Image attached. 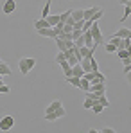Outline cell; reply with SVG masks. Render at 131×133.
Wrapping results in <instances>:
<instances>
[{"label": "cell", "instance_id": "1", "mask_svg": "<svg viewBox=\"0 0 131 133\" xmlns=\"http://www.w3.org/2000/svg\"><path fill=\"white\" fill-rule=\"evenodd\" d=\"M36 66V58H20L18 59V70L22 76H29V72Z\"/></svg>", "mask_w": 131, "mask_h": 133}, {"label": "cell", "instance_id": "2", "mask_svg": "<svg viewBox=\"0 0 131 133\" xmlns=\"http://www.w3.org/2000/svg\"><path fill=\"white\" fill-rule=\"evenodd\" d=\"M90 32H92V36H93V47H95V49H97L99 45H102L104 38H102L101 27H99V23H97V22H93V23H92V27H90Z\"/></svg>", "mask_w": 131, "mask_h": 133}, {"label": "cell", "instance_id": "3", "mask_svg": "<svg viewBox=\"0 0 131 133\" xmlns=\"http://www.w3.org/2000/svg\"><path fill=\"white\" fill-rule=\"evenodd\" d=\"M65 115H66V110L61 106V108H58V110H54V111L43 113V121H47V122H54V121H58V119H61V117H65Z\"/></svg>", "mask_w": 131, "mask_h": 133}, {"label": "cell", "instance_id": "4", "mask_svg": "<svg viewBox=\"0 0 131 133\" xmlns=\"http://www.w3.org/2000/svg\"><path fill=\"white\" fill-rule=\"evenodd\" d=\"M13 128H15V117H11V115L0 117V131H9Z\"/></svg>", "mask_w": 131, "mask_h": 133}, {"label": "cell", "instance_id": "5", "mask_svg": "<svg viewBox=\"0 0 131 133\" xmlns=\"http://www.w3.org/2000/svg\"><path fill=\"white\" fill-rule=\"evenodd\" d=\"M16 11V0H5L2 5V13L4 15H13Z\"/></svg>", "mask_w": 131, "mask_h": 133}, {"label": "cell", "instance_id": "6", "mask_svg": "<svg viewBox=\"0 0 131 133\" xmlns=\"http://www.w3.org/2000/svg\"><path fill=\"white\" fill-rule=\"evenodd\" d=\"M90 90L95 94V95H104L106 94V83H92Z\"/></svg>", "mask_w": 131, "mask_h": 133}, {"label": "cell", "instance_id": "7", "mask_svg": "<svg viewBox=\"0 0 131 133\" xmlns=\"http://www.w3.org/2000/svg\"><path fill=\"white\" fill-rule=\"evenodd\" d=\"M40 36H45V38H56V31H54V27H45V29H38L36 31Z\"/></svg>", "mask_w": 131, "mask_h": 133}, {"label": "cell", "instance_id": "8", "mask_svg": "<svg viewBox=\"0 0 131 133\" xmlns=\"http://www.w3.org/2000/svg\"><path fill=\"white\" fill-rule=\"evenodd\" d=\"M58 65L61 66V70H63V76H65V77L72 76V66H70V63H68V59H61Z\"/></svg>", "mask_w": 131, "mask_h": 133}, {"label": "cell", "instance_id": "9", "mask_svg": "<svg viewBox=\"0 0 131 133\" xmlns=\"http://www.w3.org/2000/svg\"><path fill=\"white\" fill-rule=\"evenodd\" d=\"M99 9H101L99 5H90V7H86V9H83V18H85V20H90L92 15H93L95 11H99Z\"/></svg>", "mask_w": 131, "mask_h": 133}, {"label": "cell", "instance_id": "10", "mask_svg": "<svg viewBox=\"0 0 131 133\" xmlns=\"http://www.w3.org/2000/svg\"><path fill=\"white\" fill-rule=\"evenodd\" d=\"M65 81L68 83V85H72L74 88H81V77H75V76H68V77H65Z\"/></svg>", "mask_w": 131, "mask_h": 133}, {"label": "cell", "instance_id": "11", "mask_svg": "<svg viewBox=\"0 0 131 133\" xmlns=\"http://www.w3.org/2000/svg\"><path fill=\"white\" fill-rule=\"evenodd\" d=\"M63 106V101L61 99H54L47 108H45V113H49V111H54V110H58V108H61Z\"/></svg>", "mask_w": 131, "mask_h": 133}, {"label": "cell", "instance_id": "12", "mask_svg": "<svg viewBox=\"0 0 131 133\" xmlns=\"http://www.w3.org/2000/svg\"><path fill=\"white\" fill-rule=\"evenodd\" d=\"M83 38H85V45H86V47L95 49V47H93V36H92L90 29H88V31H83Z\"/></svg>", "mask_w": 131, "mask_h": 133}, {"label": "cell", "instance_id": "13", "mask_svg": "<svg viewBox=\"0 0 131 133\" xmlns=\"http://www.w3.org/2000/svg\"><path fill=\"white\" fill-rule=\"evenodd\" d=\"M81 49V56H83V59H90L92 56H93V52H95V49H90L86 45H83V47H79Z\"/></svg>", "mask_w": 131, "mask_h": 133}, {"label": "cell", "instance_id": "14", "mask_svg": "<svg viewBox=\"0 0 131 133\" xmlns=\"http://www.w3.org/2000/svg\"><path fill=\"white\" fill-rule=\"evenodd\" d=\"M32 25H34V29H36V31H38V29H45V27H50V23H49L47 18H38V20H34V22H32Z\"/></svg>", "mask_w": 131, "mask_h": 133}, {"label": "cell", "instance_id": "15", "mask_svg": "<svg viewBox=\"0 0 131 133\" xmlns=\"http://www.w3.org/2000/svg\"><path fill=\"white\" fill-rule=\"evenodd\" d=\"M72 76H75V77H83L85 76V70H83V66L79 65V63H75V65L72 66Z\"/></svg>", "mask_w": 131, "mask_h": 133}, {"label": "cell", "instance_id": "16", "mask_svg": "<svg viewBox=\"0 0 131 133\" xmlns=\"http://www.w3.org/2000/svg\"><path fill=\"white\" fill-rule=\"evenodd\" d=\"M0 74H2V76H11V74H13L11 66L7 65L5 61H2V63H0Z\"/></svg>", "mask_w": 131, "mask_h": 133}, {"label": "cell", "instance_id": "17", "mask_svg": "<svg viewBox=\"0 0 131 133\" xmlns=\"http://www.w3.org/2000/svg\"><path fill=\"white\" fill-rule=\"evenodd\" d=\"M50 5H52V0H47L45 5L42 7V18H47L50 15Z\"/></svg>", "mask_w": 131, "mask_h": 133}, {"label": "cell", "instance_id": "18", "mask_svg": "<svg viewBox=\"0 0 131 133\" xmlns=\"http://www.w3.org/2000/svg\"><path fill=\"white\" fill-rule=\"evenodd\" d=\"M102 16H104V9H102V7H101V9H99V11H95V13H93V15H92V18H90V20H92V22H99V20H101V18H102Z\"/></svg>", "mask_w": 131, "mask_h": 133}, {"label": "cell", "instance_id": "19", "mask_svg": "<svg viewBox=\"0 0 131 133\" xmlns=\"http://www.w3.org/2000/svg\"><path fill=\"white\" fill-rule=\"evenodd\" d=\"M115 54H117V58H119V59L129 58V52H128V49H117V50H115Z\"/></svg>", "mask_w": 131, "mask_h": 133}, {"label": "cell", "instance_id": "20", "mask_svg": "<svg viewBox=\"0 0 131 133\" xmlns=\"http://www.w3.org/2000/svg\"><path fill=\"white\" fill-rule=\"evenodd\" d=\"M47 20H49V23H50V27H56L58 22H59V15H49Z\"/></svg>", "mask_w": 131, "mask_h": 133}, {"label": "cell", "instance_id": "21", "mask_svg": "<svg viewBox=\"0 0 131 133\" xmlns=\"http://www.w3.org/2000/svg\"><path fill=\"white\" fill-rule=\"evenodd\" d=\"M131 15V2H128L126 5H124V15H122V18H120V22H124V20H128V16Z\"/></svg>", "mask_w": 131, "mask_h": 133}, {"label": "cell", "instance_id": "22", "mask_svg": "<svg viewBox=\"0 0 131 133\" xmlns=\"http://www.w3.org/2000/svg\"><path fill=\"white\" fill-rule=\"evenodd\" d=\"M90 110L93 111V113H97V115H99V113H102V110H104V106H102V104H101V103L97 101V103H93V106H92Z\"/></svg>", "mask_w": 131, "mask_h": 133}, {"label": "cell", "instance_id": "23", "mask_svg": "<svg viewBox=\"0 0 131 133\" xmlns=\"http://www.w3.org/2000/svg\"><path fill=\"white\" fill-rule=\"evenodd\" d=\"M72 18H74L75 22H77V20H85V18H83V9H74V11H72Z\"/></svg>", "mask_w": 131, "mask_h": 133}, {"label": "cell", "instance_id": "24", "mask_svg": "<svg viewBox=\"0 0 131 133\" xmlns=\"http://www.w3.org/2000/svg\"><path fill=\"white\" fill-rule=\"evenodd\" d=\"M81 92H88L90 90V81H88L86 77H81Z\"/></svg>", "mask_w": 131, "mask_h": 133}, {"label": "cell", "instance_id": "25", "mask_svg": "<svg viewBox=\"0 0 131 133\" xmlns=\"http://www.w3.org/2000/svg\"><path fill=\"white\" fill-rule=\"evenodd\" d=\"M93 103H97V101H95V99H92V97H86V99H85V103H83V108H85V110H90V108L93 106Z\"/></svg>", "mask_w": 131, "mask_h": 133}, {"label": "cell", "instance_id": "26", "mask_svg": "<svg viewBox=\"0 0 131 133\" xmlns=\"http://www.w3.org/2000/svg\"><path fill=\"white\" fill-rule=\"evenodd\" d=\"M104 50H106L108 54H115V50H117V45H113L111 42H108V43L104 45Z\"/></svg>", "mask_w": 131, "mask_h": 133}, {"label": "cell", "instance_id": "27", "mask_svg": "<svg viewBox=\"0 0 131 133\" xmlns=\"http://www.w3.org/2000/svg\"><path fill=\"white\" fill-rule=\"evenodd\" d=\"M122 63H124L122 72H124V74H126V72H129V70H131V58H124V59H122Z\"/></svg>", "mask_w": 131, "mask_h": 133}, {"label": "cell", "instance_id": "28", "mask_svg": "<svg viewBox=\"0 0 131 133\" xmlns=\"http://www.w3.org/2000/svg\"><path fill=\"white\" fill-rule=\"evenodd\" d=\"M70 15H72V9H66L65 13H61V15H59V22L65 23L66 20H68V16H70Z\"/></svg>", "mask_w": 131, "mask_h": 133}, {"label": "cell", "instance_id": "29", "mask_svg": "<svg viewBox=\"0 0 131 133\" xmlns=\"http://www.w3.org/2000/svg\"><path fill=\"white\" fill-rule=\"evenodd\" d=\"M97 101H99L104 108H109V101H108V97H106V94H104V95H99V99H97Z\"/></svg>", "mask_w": 131, "mask_h": 133}, {"label": "cell", "instance_id": "30", "mask_svg": "<svg viewBox=\"0 0 131 133\" xmlns=\"http://www.w3.org/2000/svg\"><path fill=\"white\" fill-rule=\"evenodd\" d=\"M81 36H83V29H74V31H72V40H74V42H75L77 38H81Z\"/></svg>", "mask_w": 131, "mask_h": 133}, {"label": "cell", "instance_id": "31", "mask_svg": "<svg viewBox=\"0 0 131 133\" xmlns=\"http://www.w3.org/2000/svg\"><path fill=\"white\" fill-rule=\"evenodd\" d=\"M9 92H11V87H9V85L0 83V94H9Z\"/></svg>", "mask_w": 131, "mask_h": 133}, {"label": "cell", "instance_id": "32", "mask_svg": "<svg viewBox=\"0 0 131 133\" xmlns=\"http://www.w3.org/2000/svg\"><path fill=\"white\" fill-rule=\"evenodd\" d=\"M90 63H92V72H95V70H99V63L95 61V58H93V56L90 58Z\"/></svg>", "mask_w": 131, "mask_h": 133}, {"label": "cell", "instance_id": "33", "mask_svg": "<svg viewBox=\"0 0 131 133\" xmlns=\"http://www.w3.org/2000/svg\"><path fill=\"white\" fill-rule=\"evenodd\" d=\"M120 40H122V38H119V36H115V34H111V38H109V42H111L113 45H117V47H119V43H120Z\"/></svg>", "mask_w": 131, "mask_h": 133}, {"label": "cell", "instance_id": "34", "mask_svg": "<svg viewBox=\"0 0 131 133\" xmlns=\"http://www.w3.org/2000/svg\"><path fill=\"white\" fill-rule=\"evenodd\" d=\"M74 45H75V47H83V45H85V38H83V36H81V38H77V40L74 42Z\"/></svg>", "mask_w": 131, "mask_h": 133}, {"label": "cell", "instance_id": "35", "mask_svg": "<svg viewBox=\"0 0 131 133\" xmlns=\"http://www.w3.org/2000/svg\"><path fill=\"white\" fill-rule=\"evenodd\" d=\"M99 133H115V130L106 126V128H101V130H99Z\"/></svg>", "mask_w": 131, "mask_h": 133}, {"label": "cell", "instance_id": "36", "mask_svg": "<svg viewBox=\"0 0 131 133\" xmlns=\"http://www.w3.org/2000/svg\"><path fill=\"white\" fill-rule=\"evenodd\" d=\"M72 31H74V27H72V25H68V23L63 25V32H72Z\"/></svg>", "mask_w": 131, "mask_h": 133}, {"label": "cell", "instance_id": "37", "mask_svg": "<svg viewBox=\"0 0 131 133\" xmlns=\"http://www.w3.org/2000/svg\"><path fill=\"white\" fill-rule=\"evenodd\" d=\"M124 76H126V81H128V85L131 87V70H129V72H126Z\"/></svg>", "mask_w": 131, "mask_h": 133}, {"label": "cell", "instance_id": "38", "mask_svg": "<svg viewBox=\"0 0 131 133\" xmlns=\"http://www.w3.org/2000/svg\"><path fill=\"white\" fill-rule=\"evenodd\" d=\"M119 2H120V4H122V5H126V4H128V2H129V0H119Z\"/></svg>", "mask_w": 131, "mask_h": 133}, {"label": "cell", "instance_id": "39", "mask_svg": "<svg viewBox=\"0 0 131 133\" xmlns=\"http://www.w3.org/2000/svg\"><path fill=\"white\" fill-rule=\"evenodd\" d=\"M0 83H4V76L2 74H0Z\"/></svg>", "mask_w": 131, "mask_h": 133}, {"label": "cell", "instance_id": "40", "mask_svg": "<svg viewBox=\"0 0 131 133\" xmlns=\"http://www.w3.org/2000/svg\"><path fill=\"white\" fill-rule=\"evenodd\" d=\"M2 61H4V59H0V63H2Z\"/></svg>", "mask_w": 131, "mask_h": 133}]
</instances>
